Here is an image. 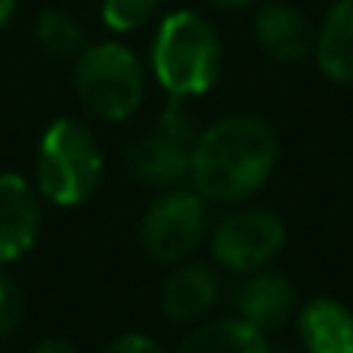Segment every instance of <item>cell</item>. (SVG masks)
Segmentation results:
<instances>
[{"label": "cell", "mask_w": 353, "mask_h": 353, "mask_svg": "<svg viewBox=\"0 0 353 353\" xmlns=\"http://www.w3.org/2000/svg\"><path fill=\"white\" fill-rule=\"evenodd\" d=\"M159 0H103V19L109 28L115 31H130L140 28L149 16H152Z\"/></svg>", "instance_id": "obj_16"}, {"label": "cell", "mask_w": 353, "mask_h": 353, "mask_svg": "<svg viewBox=\"0 0 353 353\" xmlns=\"http://www.w3.org/2000/svg\"><path fill=\"white\" fill-rule=\"evenodd\" d=\"M28 353H78V350H74L65 338H43V341H37Z\"/></svg>", "instance_id": "obj_19"}, {"label": "cell", "mask_w": 353, "mask_h": 353, "mask_svg": "<svg viewBox=\"0 0 353 353\" xmlns=\"http://www.w3.org/2000/svg\"><path fill=\"white\" fill-rule=\"evenodd\" d=\"M254 34H257V43L263 47V53L279 62H294L310 50L307 19L298 10L282 3H270L257 12Z\"/></svg>", "instance_id": "obj_12"}, {"label": "cell", "mask_w": 353, "mask_h": 353, "mask_svg": "<svg viewBox=\"0 0 353 353\" xmlns=\"http://www.w3.org/2000/svg\"><path fill=\"white\" fill-rule=\"evenodd\" d=\"M152 65L171 97H199L220 74V41L201 16L174 12L155 34Z\"/></svg>", "instance_id": "obj_2"}, {"label": "cell", "mask_w": 353, "mask_h": 353, "mask_svg": "<svg viewBox=\"0 0 353 353\" xmlns=\"http://www.w3.org/2000/svg\"><path fill=\"white\" fill-rule=\"evenodd\" d=\"M128 171L140 183L155 189H176L183 180H189L192 168V146L183 140H174L168 134H152L137 140L128 149Z\"/></svg>", "instance_id": "obj_9"}, {"label": "cell", "mask_w": 353, "mask_h": 353, "mask_svg": "<svg viewBox=\"0 0 353 353\" xmlns=\"http://www.w3.org/2000/svg\"><path fill=\"white\" fill-rule=\"evenodd\" d=\"M41 192L22 174H0V263H12L37 242Z\"/></svg>", "instance_id": "obj_7"}, {"label": "cell", "mask_w": 353, "mask_h": 353, "mask_svg": "<svg viewBox=\"0 0 353 353\" xmlns=\"http://www.w3.org/2000/svg\"><path fill=\"white\" fill-rule=\"evenodd\" d=\"M103 176V155L93 134L74 118L50 124L37 149V192L53 205L72 208L87 201Z\"/></svg>", "instance_id": "obj_3"}, {"label": "cell", "mask_w": 353, "mask_h": 353, "mask_svg": "<svg viewBox=\"0 0 353 353\" xmlns=\"http://www.w3.org/2000/svg\"><path fill=\"white\" fill-rule=\"evenodd\" d=\"M236 316L261 332H273L282 325L294 310V288L282 273L273 270H257L248 273V279L239 282L232 294Z\"/></svg>", "instance_id": "obj_8"}, {"label": "cell", "mask_w": 353, "mask_h": 353, "mask_svg": "<svg viewBox=\"0 0 353 353\" xmlns=\"http://www.w3.org/2000/svg\"><path fill=\"white\" fill-rule=\"evenodd\" d=\"M208 208L195 189H168L149 205L140 223L143 248L159 263H183L208 239Z\"/></svg>", "instance_id": "obj_5"}, {"label": "cell", "mask_w": 353, "mask_h": 353, "mask_svg": "<svg viewBox=\"0 0 353 353\" xmlns=\"http://www.w3.org/2000/svg\"><path fill=\"white\" fill-rule=\"evenodd\" d=\"M276 159L279 140L263 118L230 115L195 140L189 180L205 201H242L270 180Z\"/></svg>", "instance_id": "obj_1"}, {"label": "cell", "mask_w": 353, "mask_h": 353, "mask_svg": "<svg viewBox=\"0 0 353 353\" xmlns=\"http://www.w3.org/2000/svg\"><path fill=\"white\" fill-rule=\"evenodd\" d=\"M220 298V276L208 263H176L161 285V310L171 323H199Z\"/></svg>", "instance_id": "obj_10"}, {"label": "cell", "mask_w": 353, "mask_h": 353, "mask_svg": "<svg viewBox=\"0 0 353 353\" xmlns=\"http://www.w3.org/2000/svg\"><path fill=\"white\" fill-rule=\"evenodd\" d=\"M211 3H220V6H245L251 0H211Z\"/></svg>", "instance_id": "obj_21"}, {"label": "cell", "mask_w": 353, "mask_h": 353, "mask_svg": "<svg viewBox=\"0 0 353 353\" xmlns=\"http://www.w3.org/2000/svg\"><path fill=\"white\" fill-rule=\"evenodd\" d=\"M12 10H16V0H0V28H3L6 22H10Z\"/></svg>", "instance_id": "obj_20"}, {"label": "cell", "mask_w": 353, "mask_h": 353, "mask_svg": "<svg viewBox=\"0 0 353 353\" xmlns=\"http://www.w3.org/2000/svg\"><path fill=\"white\" fill-rule=\"evenodd\" d=\"M211 251L232 273H257L285 245V223L267 208H232L211 226Z\"/></svg>", "instance_id": "obj_6"}, {"label": "cell", "mask_w": 353, "mask_h": 353, "mask_svg": "<svg viewBox=\"0 0 353 353\" xmlns=\"http://www.w3.org/2000/svg\"><path fill=\"white\" fill-rule=\"evenodd\" d=\"M25 319V298L22 288L16 285V279L6 273H0V338L12 335Z\"/></svg>", "instance_id": "obj_17"}, {"label": "cell", "mask_w": 353, "mask_h": 353, "mask_svg": "<svg viewBox=\"0 0 353 353\" xmlns=\"http://www.w3.org/2000/svg\"><path fill=\"white\" fill-rule=\"evenodd\" d=\"M319 68L332 81L353 84V0H338L316 41Z\"/></svg>", "instance_id": "obj_14"}, {"label": "cell", "mask_w": 353, "mask_h": 353, "mask_svg": "<svg viewBox=\"0 0 353 353\" xmlns=\"http://www.w3.org/2000/svg\"><path fill=\"white\" fill-rule=\"evenodd\" d=\"M103 353H165L159 341H152L149 335H140V332H124L115 341H109V347Z\"/></svg>", "instance_id": "obj_18"}, {"label": "cell", "mask_w": 353, "mask_h": 353, "mask_svg": "<svg viewBox=\"0 0 353 353\" xmlns=\"http://www.w3.org/2000/svg\"><path fill=\"white\" fill-rule=\"evenodd\" d=\"M298 329L307 353H353V313L341 301H310L301 310Z\"/></svg>", "instance_id": "obj_11"}, {"label": "cell", "mask_w": 353, "mask_h": 353, "mask_svg": "<svg viewBox=\"0 0 353 353\" xmlns=\"http://www.w3.org/2000/svg\"><path fill=\"white\" fill-rule=\"evenodd\" d=\"M176 353H270L267 332L248 325L239 316L201 323L183 338Z\"/></svg>", "instance_id": "obj_13"}, {"label": "cell", "mask_w": 353, "mask_h": 353, "mask_svg": "<svg viewBox=\"0 0 353 353\" xmlns=\"http://www.w3.org/2000/svg\"><path fill=\"white\" fill-rule=\"evenodd\" d=\"M37 41L43 43V50L56 56H72L81 50L84 34H81L78 22L62 10H47L37 19Z\"/></svg>", "instance_id": "obj_15"}, {"label": "cell", "mask_w": 353, "mask_h": 353, "mask_svg": "<svg viewBox=\"0 0 353 353\" xmlns=\"http://www.w3.org/2000/svg\"><path fill=\"white\" fill-rule=\"evenodd\" d=\"M74 87L87 109L103 121H121L143 103V68L121 43H97L81 50L74 68Z\"/></svg>", "instance_id": "obj_4"}]
</instances>
